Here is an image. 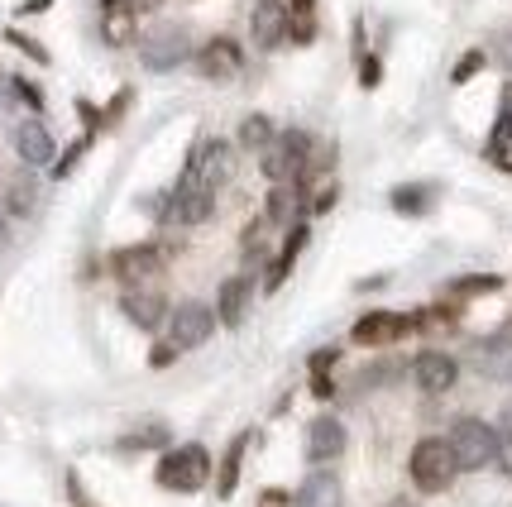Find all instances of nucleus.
Returning <instances> with one entry per match:
<instances>
[{
  "mask_svg": "<svg viewBox=\"0 0 512 507\" xmlns=\"http://www.w3.org/2000/svg\"><path fill=\"white\" fill-rule=\"evenodd\" d=\"M302 206H307V192L302 182H273L268 187V201H264V221L278 230V225H292L302 221Z\"/></svg>",
  "mask_w": 512,
  "mask_h": 507,
  "instance_id": "a211bd4d",
  "label": "nucleus"
},
{
  "mask_svg": "<svg viewBox=\"0 0 512 507\" xmlns=\"http://www.w3.org/2000/svg\"><path fill=\"white\" fill-rule=\"evenodd\" d=\"M288 29H292V10L288 0H254V15H249V34L254 44L273 53L278 44H288Z\"/></svg>",
  "mask_w": 512,
  "mask_h": 507,
  "instance_id": "9b49d317",
  "label": "nucleus"
},
{
  "mask_svg": "<svg viewBox=\"0 0 512 507\" xmlns=\"http://www.w3.org/2000/svg\"><path fill=\"white\" fill-rule=\"evenodd\" d=\"M87 149H91V130L82 134V139H77V144H72L63 158H53V177H67V173H72V168H77V158L87 154Z\"/></svg>",
  "mask_w": 512,
  "mask_h": 507,
  "instance_id": "7c9ffc66",
  "label": "nucleus"
},
{
  "mask_svg": "<svg viewBox=\"0 0 512 507\" xmlns=\"http://www.w3.org/2000/svg\"><path fill=\"white\" fill-rule=\"evenodd\" d=\"M288 10H292V20H312V15H316V0H288Z\"/></svg>",
  "mask_w": 512,
  "mask_h": 507,
  "instance_id": "58836bf2",
  "label": "nucleus"
},
{
  "mask_svg": "<svg viewBox=\"0 0 512 507\" xmlns=\"http://www.w3.org/2000/svg\"><path fill=\"white\" fill-rule=\"evenodd\" d=\"M446 441H450V450H455L460 469H489V464L498 460V431L479 417H455Z\"/></svg>",
  "mask_w": 512,
  "mask_h": 507,
  "instance_id": "20e7f679",
  "label": "nucleus"
},
{
  "mask_svg": "<svg viewBox=\"0 0 512 507\" xmlns=\"http://www.w3.org/2000/svg\"><path fill=\"white\" fill-rule=\"evenodd\" d=\"M48 5H53V0H24L20 15H39V10H48Z\"/></svg>",
  "mask_w": 512,
  "mask_h": 507,
  "instance_id": "a19ab883",
  "label": "nucleus"
},
{
  "mask_svg": "<svg viewBox=\"0 0 512 507\" xmlns=\"http://www.w3.org/2000/svg\"><path fill=\"white\" fill-rule=\"evenodd\" d=\"M67 503H72V507H101V503H96V498L87 493V488H82V479H77L72 469H67Z\"/></svg>",
  "mask_w": 512,
  "mask_h": 507,
  "instance_id": "f704fd0d",
  "label": "nucleus"
},
{
  "mask_svg": "<svg viewBox=\"0 0 512 507\" xmlns=\"http://www.w3.org/2000/svg\"><path fill=\"white\" fill-rule=\"evenodd\" d=\"M163 264H168V254H163L158 244H125V249H115L111 254V273L125 287L154 283L158 273H163Z\"/></svg>",
  "mask_w": 512,
  "mask_h": 507,
  "instance_id": "6e6552de",
  "label": "nucleus"
},
{
  "mask_svg": "<svg viewBox=\"0 0 512 507\" xmlns=\"http://www.w3.org/2000/svg\"><path fill=\"white\" fill-rule=\"evenodd\" d=\"M249 297H254V283L249 278H225L221 292H216V321L240 331V321L249 316Z\"/></svg>",
  "mask_w": 512,
  "mask_h": 507,
  "instance_id": "aec40b11",
  "label": "nucleus"
},
{
  "mask_svg": "<svg viewBox=\"0 0 512 507\" xmlns=\"http://www.w3.org/2000/svg\"><path fill=\"white\" fill-rule=\"evenodd\" d=\"M307 158H312V134L283 130L264 154H259V168H264L268 182H297V177L307 173Z\"/></svg>",
  "mask_w": 512,
  "mask_h": 507,
  "instance_id": "7ed1b4c3",
  "label": "nucleus"
},
{
  "mask_svg": "<svg viewBox=\"0 0 512 507\" xmlns=\"http://www.w3.org/2000/svg\"><path fill=\"white\" fill-rule=\"evenodd\" d=\"M508 326H512V311H508Z\"/></svg>",
  "mask_w": 512,
  "mask_h": 507,
  "instance_id": "79ce46f5",
  "label": "nucleus"
},
{
  "mask_svg": "<svg viewBox=\"0 0 512 507\" xmlns=\"http://www.w3.org/2000/svg\"><path fill=\"white\" fill-rule=\"evenodd\" d=\"M498 464L512 474V402L503 407V417H498Z\"/></svg>",
  "mask_w": 512,
  "mask_h": 507,
  "instance_id": "c756f323",
  "label": "nucleus"
},
{
  "mask_svg": "<svg viewBox=\"0 0 512 507\" xmlns=\"http://www.w3.org/2000/svg\"><path fill=\"white\" fill-rule=\"evenodd\" d=\"M273 139H278V125H273L264 111L245 115V120H240V130H235V144H240L245 154H264Z\"/></svg>",
  "mask_w": 512,
  "mask_h": 507,
  "instance_id": "b1692460",
  "label": "nucleus"
},
{
  "mask_svg": "<svg viewBox=\"0 0 512 507\" xmlns=\"http://www.w3.org/2000/svg\"><path fill=\"white\" fill-rule=\"evenodd\" d=\"M498 287H503L498 273H465V278H455L446 292L450 297H484V292H498Z\"/></svg>",
  "mask_w": 512,
  "mask_h": 507,
  "instance_id": "bb28decb",
  "label": "nucleus"
},
{
  "mask_svg": "<svg viewBox=\"0 0 512 507\" xmlns=\"http://www.w3.org/2000/svg\"><path fill=\"white\" fill-rule=\"evenodd\" d=\"M15 154H20V163H29V168H48V163L58 158V144H53V134H48L44 120H20V125H15Z\"/></svg>",
  "mask_w": 512,
  "mask_h": 507,
  "instance_id": "dca6fc26",
  "label": "nucleus"
},
{
  "mask_svg": "<svg viewBox=\"0 0 512 507\" xmlns=\"http://www.w3.org/2000/svg\"><path fill=\"white\" fill-rule=\"evenodd\" d=\"M431 201H436V192L431 187H398L393 192V211H402V216H422V211H431Z\"/></svg>",
  "mask_w": 512,
  "mask_h": 507,
  "instance_id": "a878e982",
  "label": "nucleus"
},
{
  "mask_svg": "<svg viewBox=\"0 0 512 507\" xmlns=\"http://www.w3.org/2000/svg\"><path fill=\"white\" fill-rule=\"evenodd\" d=\"M120 311L130 316L139 331H158L163 321H168V297L158 292L154 283H144V287H125V297H120Z\"/></svg>",
  "mask_w": 512,
  "mask_h": 507,
  "instance_id": "ddd939ff",
  "label": "nucleus"
},
{
  "mask_svg": "<svg viewBox=\"0 0 512 507\" xmlns=\"http://www.w3.org/2000/svg\"><path fill=\"white\" fill-rule=\"evenodd\" d=\"M187 58H192V39H187L182 24H154V29L139 34V63L149 72H173Z\"/></svg>",
  "mask_w": 512,
  "mask_h": 507,
  "instance_id": "39448f33",
  "label": "nucleus"
},
{
  "mask_svg": "<svg viewBox=\"0 0 512 507\" xmlns=\"http://www.w3.org/2000/svg\"><path fill=\"white\" fill-rule=\"evenodd\" d=\"M154 484L163 493H201V488L211 484V450L197 441L163 450V460L154 469Z\"/></svg>",
  "mask_w": 512,
  "mask_h": 507,
  "instance_id": "f257e3e1",
  "label": "nucleus"
},
{
  "mask_svg": "<svg viewBox=\"0 0 512 507\" xmlns=\"http://www.w3.org/2000/svg\"><path fill=\"white\" fill-rule=\"evenodd\" d=\"M407 474H412V484L422 488V493H441V488L455 484L460 460H455V450H450L446 436H422V441L412 445Z\"/></svg>",
  "mask_w": 512,
  "mask_h": 507,
  "instance_id": "f03ea898",
  "label": "nucleus"
},
{
  "mask_svg": "<svg viewBox=\"0 0 512 507\" xmlns=\"http://www.w3.org/2000/svg\"><path fill=\"white\" fill-rule=\"evenodd\" d=\"M245 450H249V436H235V441L225 445L221 469H216V493H221V498H235V488H240V469H245Z\"/></svg>",
  "mask_w": 512,
  "mask_h": 507,
  "instance_id": "5701e85b",
  "label": "nucleus"
},
{
  "mask_svg": "<svg viewBox=\"0 0 512 507\" xmlns=\"http://www.w3.org/2000/svg\"><path fill=\"white\" fill-rule=\"evenodd\" d=\"M335 359H340V350L335 345H326V350H316L312 354V393L316 397H331V374H335Z\"/></svg>",
  "mask_w": 512,
  "mask_h": 507,
  "instance_id": "393cba45",
  "label": "nucleus"
},
{
  "mask_svg": "<svg viewBox=\"0 0 512 507\" xmlns=\"http://www.w3.org/2000/svg\"><path fill=\"white\" fill-rule=\"evenodd\" d=\"M254 507H292V493H283V488H264Z\"/></svg>",
  "mask_w": 512,
  "mask_h": 507,
  "instance_id": "e433bc0d",
  "label": "nucleus"
},
{
  "mask_svg": "<svg viewBox=\"0 0 512 507\" xmlns=\"http://www.w3.org/2000/svg\"><path fill=\"white\" fill-rule=\"evenodd\" d=\"M34 201H39V192H34V182H29V177H24V182H10V192H5L10 216H29V211H34Z\"/></svg>",
  "mask_w": 512,
  "mask_h": 507,
  "instance_id": "cd10ccee",
  "label": "nucleus"
},
{
  "mask_svg": "<svg viewBox=\"0 0 512 507\" xmlns=\"http://www.w3.org/2000/svg\"><path fill=\"white\" fill-rule=\"evenodd\" d=\"M192 63H197V72L206 77V82H230V77L245 72V48L235 44L230 34H211V39L197 48Z\"/></svg>",
  "mask_w": 512,
  "mask_h": 507,
  "instance_id": "9d476101",
  "label": "nucleus"
},
{
  "mask_svg": "<svg viewBox=\"0 0 512 507\" xmlns=\"http://www.w3.org/2000/svg\"><path fill=\"white\" fill-rule=\"evenodd\" d=\"M134 15L130 10V0H101V34H106V44L120 48V44H130L134 39Z\"/></svg>",
  "mask_w": 512,
  "mask_h": 507,
  "instance_id": "4be33fe9",
  "label": "nucleus"
},
{
  "mask_svg": "<svg viewBox=\"0 0 512 507\" xmlns=\"http://www.w3.org/2000/svg\"><path fill=\"white\" fill-rule=\"evenodd\" d=\"M379 77H383V63H379V53H364L359 58V87H379Z\"/></svg>",
  "mask_w": 512,
  "mask_h": 507,
  "instance_id": "473e14b6",
  "label": "nucleus"
},
{
  "mask_svg": "<svg viewBox=\"0 0 512 507\" xmlns=\"http://www.w3.org/2000/svg\"><path fill=\"white\" fill-rule=\"evenodd\" d=\"M230 163H235V149H230L225 139H201V144H192L187 173L201 177L206 187H216V192H221L225 177H230Z\"/></svg>",
  "mask_w": 512,
  "mask_h": 507,
  "instance_id": "f8f14e48",
  "label": "nucleus"
},
{
  "mask_svg": "<svg viewBox=\"0 0 512 507\" xmlns=\"http://www.w3.org/2000/svg\"><path fill=\"white\" fill-rule=\"evenodd\" d=\"M402 335H412V311H369L355 321L350 340L359 350H383V345H398Z\"/></svg>",
  "mask_w": 512,
  "mask_h": 507,
  "instance_id": "1a4fd4ad",
  "label": "nucleus"
},
{
  "mask_svg": "<svg viewBox=\"0 0 512 507\" xmlns=\"http://www.w3.org/2000/svg\"><path fill=\"white\" fill-rule=\"evenodd\" d=\"M173 359H178V345H154V354H149V364H154V369H168Z\"/></svg>",
  "mask_w": 512,
  "mask_h": 507,
  "instance_id": "4c0bfd02",
  "label": "nucleus"
},
{
  "mask_svg": "<svg viewBox=\"0 0 512 507\" xmlns=\"http://www.w3.org/2000/svg\"><path fill=\"white\" fill-rule=\"evenodd\" d=\"M292 507H345V488H340L335 474H312L292 493Z\"/></svg>",
  "mask_w": 512,
  "mask_h": 507,
  "instance_id": "412c9836",
  "label": "nucleus"
},
{
  "mask_svg": "<svg viewBox=\"0 0 512 507\" xmlns=\"http://www.w3.org/2000/svg\"><path fill=\"white\" fill-rule=\"evenodd\" d=\"M134 15H154V10H163V0H130Z\"/></svg>",
  "mask_w": 512,
  "mask_h": 507,
  "instance_id": "ea45409f",
  "label": "nucleus"
},
{
  "mask_svg": "<svg viewBox=\"0 0 512 507\" xmlns=\"http://www.w3.org/2000/svg\"><path fill=\"white\" fill-rule=\"evenodd\" d=\"M211 331H216V311L206 307V302H178V307L168 311V345H178V354L206 345Z\"/></svg>",
  "mask_w": 512,
  "mask_h": 507,
  "instance_id": "0eeeda50",
  "label": "nucleus"
},
{
  "mask_svg": "<svg viewBox=\"0 0 512 507\" xmlns=\"http://www.w3.org/2000/svg\"><path fill=\"white\" fill-rule=\"evenodd\" d=\"M5 44L20 48V53H29L34 63H48V48H44V44H34V39H29V34H20V29H5Z\"/></svg>",
  "mask_w": 512,
  "mask_h": 507,
  "instance_id": "2f4dec72",
  "label": "nucleus"
},
{
  "mask_svg": "<svg viewBox=\"0 0 512 507\" xmlns=\"http://www.w3.org/2000/svg\"><path fill=\"white\" fill-rule=\"evenodd\" d=\"M479 67H484V53H479V48H474V53H465V58H460V63H455V72H450V82H455V87H460V82H469V77H474V72H479Z\"/></svg>",
  "mask_w": 512,
  "mask_h": 507,
  "instance_id": "72a5a7b5",
  "label": "nucleus"
},
{
  "mask_svg": "<svg viewBox=\"0 0 512 507\" xmlns=\"http://www.w3.org/2000/svg\"><path fill=\"white\" fill-rule=\"evenodd\" d=\"M412 378H417V388H422L426 397H441V393L455 388L460 364H455L450 354H441V350H422L417 359H412Z\"/></svg>",
  "mask_w": 512,
  "mask_h": 507,
  "instance_id": "4468645a",
  "label": "nucleus"
},
{
  "mask_svg": "<svg viewBox=\"0 0 512 507\" xmlns=\"http://www.w3.org/2000/svg\"><path fill=\"white\" fill-rule=\"evenodd\" d=\"M125 450H154V445H168V426H144V431H134L125 436Z\"/></svg>",
  "mask_w": 512,
  "mask_h": 507,
  "instance_id": "c85d7f7f",
  "label": "nucleus"
},
{
  "mask_svg": "<svg viewBox=\"0 0 512 507\" xmlns=\"http://www.w3.org/2000/svg\"><path fill=\"white\" fill-rule=\"evenodd\" d=\"M345 445H350V436H345V421L335 417H316L312 431H307V455H312L316 464H331L345 455Z\"/></svg>",
  "mask_w": 512,
  "mask_h": 507,
  "instance_id": "6ab92c4d",
  "label": "nucleus"
},
{
  "mask_svg": "<svg viewBox=\"0 0 512 507\" xmlns=\"http://www.w3.org/2000/svg\"><path fill=\"white\" fill-rule=\"evenodd\" d=\"M469 364H474V369H479L484 378H512V326H503L498 335L474 340Z\"/></svg>",
  "mask_w": 512,
  "mask_h": 507,
  "instance_id": "2eb2a0df",
  "label": "nucleus"
},
{
  "mask_svg": "<svg viewBox=\"0 0 512 507\" xmlns=\"http://www.w3.org/2000/svg\"><path fill=\"white\" fill-rule=\"evenodd\" d=\"M10 87L20 91V101H24V106H29V111H39V106H44V96H39V87H29V82H24V77H15V82H10Z\"/></svg>",
  "mask_w": 512,
  "mask_h": 507,
  "instance_id": "c9c22d12",
  "label": "nucleus"
},
{
  "mask_svg": "<svg viewBox=\"0 0 512 507\" xmlns=\"http://www.w3.org/2000/svg\"><path fill=\"white\" fill-rule=\"evenodd\" d=\"M307 240H312V225H307V221H292L288 225V240H283V249L273 254V264H268V273H264V287H268V292H278V287L288 283V273L297 268V259H302Z\"/></svg>",
  "mask_w": 512,
  "mask_h": 507,
  "instance_id": "f3484780",
  "label": "nucleus"
},
{
  "mask_svg": "<svg viewBox=\"0 0 512 507\" xmlns=\"http://www.w3.org/2000/svg\"><path fill=\"white\" fill-rule=\"evenodd\" d=\"M216 216V187H206L201 177L182 173L178 187L168 192V201H163V221L173 225H206Z\"/></svg>",
  "mask_w": 512,
  "mask_h": 507,
  "instance_id": "423d86ee",
  "label": "nucleus"
}]
</instances>
